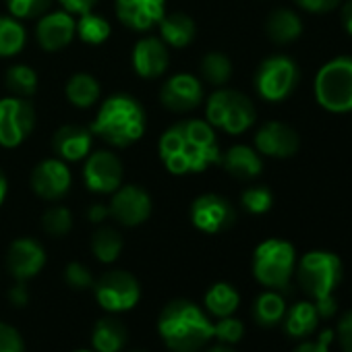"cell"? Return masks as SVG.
I'll list each match as a JSON object with an SVG mask.
<instances>
[{"label": "cell", "instance_id": "f907efd6", "mask_svg": "<svg viewBox=\"0 0 352 352\" xmlns=\"http://www.w3.org/2000/svg\"><path fill=\"white\" fill-rule=\"evenodd\" d=\"M75 352H89V350H75Z\"/></svg>", "mask_w": 352, "mask_h": 352}, {"label": "cell", "instance_id": "4dcf8cb0", "mask_svg": "<svg viewBox=\"0 0 352 352\" xmlns=\"http://www.w3.org/2000/svg\"><path fill=\"white\" fill-rule=\"evenodd\" d=\"M317 321H319V313H317L315 305H311V302H296L288 311V315H286V331L290 336L300 338V336L311 333L315 329Z\"/></svg>", "mask_w": 352, "mask_h": 352}, {"label": "cell", "instance_id": "74e56055", "mask_svg": "<svg viewBox=\"0 0 352 352\" xmlns=\"http://www.w3.org/2000/svg\"><path fill=\"white\" fill-rule=\"evenodd\" d=\"M243 323L239 319H230V317H222V321L218 325H214V336H218V340L226 342V344H234L243 338Z\"/></svg>", "mask_w": 352, "mask_h": 352}, {"label": "cell", "instance_id": "681fc988", "mask_svg": "<svg viewBox=\"0 0 352 352\" xmlns=\"http://www.w3.org/2000/svg\"><path fill=\"white\" fill-rule=\"evenodd\" d=\"M210 352H234L232 348H226V346H218V348H214V350H210Z\"/></svg>", "mask_w": 352, "mask_h": 352}, {"label": "cell", "instance_id": "1f68e13d", "mask_svg": "<svg viewBox=\"0 0 352 352\" xmlns=\"http://www.w3.org/2000/svg\"><path fill=\"white\" fill-rule=\"evenodd\" d=\"M91 251L102 263H112L122 251V239L114 228H98L91 239Z\"/></svg>", "mask_w": 352, "mask_h": 352}, {"label": "cell", "instance_id": "bcb514c9", "mask_svg": "<svg viewBox=\"0 0 352 352\" xmlns=\"http://www.w3.org/2000/svg\"><path fill=\"white\" fill-rule=\"evenodd\" d=\"M106 216H110V210L104 208L102 204H96V206L89 208V220H91V222H102Z\"/></svg>", "mask_w": 352, "mask_h": 352}, {"label": "cell", "instance_id": "5b68a950", "mask_svg": "<svg viewBox=\"0 0 352 352\" xmlns=\"http://www.w3.org/2000/svg\"><path fill=\"white\" fill-rule=\"evenodd\" d=\"M315 98L329 112H352V58L340 56L323 65L315 77Z\"/></svg>", "mask_w": 352, "mask_h": 352}, {"label": "cell", "instance_id": "c3c4849f", "mask_svg": "<svg viewBox=\"0 0 352 352\" xmlns=\"http://www.w3.org/2000/svg\"><path fill=\"white\" fill-rule=\"evenodd\" d=\"M7 193H9V183H7V176L3 174V170H0V206L5 204Z\"/></svg>", "mask_w": 352, "mask_h": 352}, {"label": "cell", "instance_id": "ba28073f", "mask_svg": "<svg viewBox=\"0 0 352 352\" xmlns=\"http://www.w3.org/2000/svg\"><path fill=\"white\" fill-rule=\"evenodd\" d=\"M298 83L296 63L288 56H270L265 58L255 73L257 94L265 102L286 100Z\"/></svg>", "mask_w": 352, "mask_h": 352}, {"label": "cell", "instance_id": "d6a6232c", "mask_svg": "<svg viewBox=\"0 0 352 352\" xmlns=\"http://www.w3.org/2000/svg\"><path fill=\"white\" fill-rule=\"evenodd\" d=\"M201 75L212 85H224L232 77V65L222 52H208L201 58Z\"/></svg>", "mask_w": 352, "mask_h": 352}, {"label": "cell", "instance_id": "e575fe53", "mask_svg": "<svg viewBox=\"0 0 352 352\" xmlns=\"http://www.w3.org/2000/svg\"><path fill=\"white\" fill-rule=\"evenodd\" d=\"M52 0H7V9L15 19H40L48 13Z\"/></svg>", "mask_w": 352, "mask_h": 352}, {"label": "cell", "instance_id": "277c9868", "mask_svg": "<svg viewBox=\"0 0 352 352\" xmlns=\"http://www.w3.org/2000/svg\"><path fill=\"white\" fill-rule=\"evenodd\" d=\"M206 118L214 129L228 135H241L255 122V106L241 91L218 89L206 104Z\"/></svg>", "mask_w": 352, "mask_h": 352}, {"label": "cell", "instance_id": "ac0fdd59", "mask_svg": "<svg viewBox=\"0 0 352 352\" xmlns=\"http://www.w3.org/2000/svg\"><path fill=\"white\" fill-rule=\"evenodd\" d=\"M133 69L143 79H155L166 73L170 65L168 46L160 38H141L133 46Z\"/></svg>", "mask_w": 352, "mask_h": 352}, {"label": "cell", "instance_id": "30bf717a", "mask_svg": "<svg viewBox=\"0 0 352 352\" xmlns=\"http://www.w3.org/2000/svg\"><path fill=\"white\" fill-rule=\"evenodd\" d=\"M139 282L122 270L104 274L96 284V298L108 311H129L139 300Z\"/></svg>", "mask_w": 352, "mask_h": 352}, {"label": "cell", "instance_id": "7dc6e473", "mask_svg": "<svg viewBox=\"0 0 352 352\" xmlns=\"http://www.w3.org/2000/svg\"><path fill=\"white\" fill-rule=\"evenodd\" d=\"M342 23H344V30L352 36V0L342 7Z\"/></svg>", "mask_w": 352, "mask_h": 352}, {"label": "cell", "instance_id": "f546056e", "mask_svg": "<svg viewBox=\"0 0 352 352\" xmlns=\"http://www.w3.org/2000/svg\"><path fill=\"white\" fill-rule=\"evenodd\" d=\"M7 89L17 98H30L38 91V73L30 65H13L5 75Z\"/></svg>", "mask_w": 352, "mask_h": 352}, {"label": "cell", "instance_id": "f6af8a7d", "mask_svg": "<svg viewBox=\"0 0 352 352\" xmlns=\"http://www.w3.org/2000/svg\"><path fill=\"white\" fill-rule=\"evenodd\" d=\"M28 298H30V296H28V288H25V284L19 280V284L11 288V300H13V305H19V307H21V305L28 302Z\"/></svg>", "mask_w": 352, "mask_h": 352}, {"label": "cell", "instance_id": "816d5d0a", "mask_svg": "<svg viewBox=\"0 0 352 352\" xmlns=\"http://www.w3.org/2000/svg\"><path fill=\"white\" fill-rule=\"evenodd\" d=\"M135 352H141V350H135Z\"/></svg>", "mask_w": 352, "mask_h": 352}, {"label": "cell", "instance_id": "603a6c76", "mask_svg": "<svg viewBox=\"0 0 352 352\" xmlns=\"http://www.w3.org/2000/svg\"><path fill=\"white\" fill-rule=\"evenodd\" d=\"M160 34H162V42L166 46L172 48H185L195 40L197 28L195 21L185 15V13H168L162 17V21L157 23Z\"/></svg>", "mask_w": 352, "mask_h": 352}, {"label": "cell", "instance_id": "d6986e66", "mask_svg": "<svg viewBox=\"0 0 352 352\" xmlns=\"http://www.w3.org/2000/svg\"><path fill=\"white\" fill-rule=\"evenodd\" d=\"M46 263V251L34 239H17L7 253V267L17 280H30Z\"/></svg>", "mask_w": 352, "mask_h": 352}, {"label": "cell", "instance_id": "484cf974", "mask_svg": "<svg viewBox=\"0 0 352 352\" xmlns=\"http://www.w3.org/2000/svg\"><path fill=\"white\" fill-rule=\"evenodd\" d=\"M91 342L96 352H118L126 342V329L120 321L104 317L96 323Z\"/></svg>", "mask_w": 352, "mask_h": 352}, {"label": "cell", "instance_id": "3957f363", "mask_svg": "<svg viewBox=\"0 0 352 352\" xmlns=\"http://www.w3.org/2000/svg\"><path fill=\"white\" fill-rule=\"evenodd\" d=\"M145 129L147 120L143 106L126 94L110 96L91 122V133L114 147L133 145L145 135Z\"/></svg>", "mask_w": 352, "mask_h": 352}, {"label": "cell", "instance_id": "4316f807", "mask_svg": "<svg viewBox=\"0 0 352 352\" xmlns=\"http://www.w3.org/2000/svg\"><path fill=\"white\" fill-rule=\"evenodd\" d=\"M112 34V28L104 15H98L94 11L79 15L77 19V38L89 46H100L104 44Z\"/></svg>", "mask_w": 352, "mask_h": 352}, {"label": "cell", "instance_id": "6da1fadb", "mask_svg": "<svg viewBox=\"0 0 352 352\" xmlns=\"http://www.w3.org/2000/svg\"><path fill=\"white\" fill-rule=\"evenodd\" d=\"M157 153L164 168L176 176L206 172L222 157L216 131L208 120H181L172 124L162 133Z\"/></svg>", "mask_w": 352, "mask_h": 352}, {"label": "cell", "instance_id": "d4e9b609", "mask_svg": "<svg viewBox=\"0 0 352 352\" xmlns=\"http://www.w3.org/2000/svg\"><path fill=\"white\" fill-rule=\"evenodd\" d=\"M65 94L69 98V102L77 108H91L100 96H102V87L98 83L96 77L87 75V73H77L67 81Z\"/></svg>", "mask_w": 352, "mask_h": 352}, {"label": "cell", "instance_id": "83f0119b", "mask_svg": "<svg viewBox=\"0 0 352 352\" xmlns=\"http://www.w3.org/2000/svg\"><path fill=\"white\" fill-rule=\"evenodd\" d=\"M25 30L15 17L0 15V58L15 56L25 46Z\"/></svg>", "mask_w": 352, "mask_h": 352}, {"label": "cell", "instance_id": "52a82bcc", "mask_svg": "<svg viewBox=\"0 0 352 352\" xmlns=\"http://www.w3.org/2000/svg\"><path fill=\"white\" fill-rule=\"evenodd\" d=\"M340 280H342V261L338 259V255L327 251H313L300 259L298 282L302 290L309 292L315 300L331 296Z\"/></svg>", "mask_w": 352, "mask_h": 352}, {"label": "cell", "instance_id": "2e32d148", "mask_svg": "<svg viewBox=\"0 0 352 352\" xmlns=\"http://www.w3.org/2000/svg\"><path fill=\"white\" fill-rule=\"evenodd\" d=\"M75 36H77V21L65 9L42 15L36 25L38 44L46 52H58L67 48L75 40Z\"/></svg>", "mask_w": 352, "mask_h": 352}, {"label": "cell", "instance_id": "ab89813d", "mask_svg": "<svg viewBox=\"0 0 352 352\" xmlns=\"http://www.w3.org/2000/svg\"><path fill=\"white\" fill-rule=\"evenodd\" d=\"M65 278H67V282H69L73 288H87V286L94 284V278H91L89 270H87L85 265L77 263V261H73V263L67 265Z\"/></svg>", "mask_w": 352, "mask_h": 352}, {"label": "cell", "instance_id": "ee69618b", "mask_svg": "<svg viewBox=\"0 0 352 352\" xmlns=\"http://www.w3.org/2000/svg\"><path fill=\"white\" fill-rule=\"evenodd\" d=\"M338 333H340V342L344 352H352V313H348L340 325H338Z\"/></svg>", "mask_w": 352, "mask_h": 352}, {"label": "cell", "instance_id": "44dd1931", "mask_svg": "<svg viewBox=\"0 0 352 352\" xmlns=\"http://www.w3.org/2000/svg\"><path fill=\"white\" fill-rule=\"evenodd\" d=\"M94 133L79 124H65L52 137V149L63 162H81L91 153Z\"/></svg>", "mask_w": 352, "mask_h": 352}, {"label": "cell", "instance_id": "ffe728a7", "mask_svg": "<svg viewBox=\"0 0 352 352\" xmlns=\"http://www.w3.org/2000/svg\"><path fill=\"white\" fill-rule=\"evenodd\" d=\"M255 145L263 155L290 157L298 151V135L284 122H265L255 135Z\"/></svg>", "mask_w": 352, "mask_h": 352}, {"label": "cell", "instance_id": "f1b7e54d", "mask_svg": "<svg viewBox=\"0 0 352 352\" xmlns=\"http://www.w3.org/2000/svg\"><path fill=\"white\" fill-rule=\"evenodd\" d=\"M206 307L210 309V313H214L218 317H230L239 307V292L230 284L218 282L208 290Z\"/></svg>", "mask_w": 352, "mask_h": 352}, {"label": "cell", "instance_id": "8d00e7d4", "mask_svg": "<svg viewBox=\"0 0 352 352\" xmlns=\"http://www.w3.org/2000/svg\"><path fill=\"white\" fill-rule=\"evenodd\" d=\"M241 201L249 214H265L272 208L274 197H272L270 189H265V187H251L243 193Z\"/></svg>", "mask_w": 352, "mask_h": 352}, {"label": "cell", "instance_id": "9a60e30c", "mask_svg": "<svg viewBox=\"0 0 352 352\" xmlns=\"http://www.w3.org/2000/svg\"><path fill=\"white\" fill-rule=\"evenodd\" d=\"M160 100L172 112H189L201 104L204 85L191 73H176L162 85Z\"/></svg>", "mask_w": 352, "mask_h": 352}, {"label": "cell", "instance_id": "4fadbf2b", "mask_svg": "<svg viewBox=\"0 0 352 352\" xmlns=\"http://www.w3.org/2000/svg\"><path fill=\"white\" fill-rule=\"evenodd\" d=\"M108 210L122 226H139L151 214V197L139 185H120L112 193Z\"/></svg>", "mask_w": 352, "mask_h": 352}, {"label": "cell", "instance_id": "5bb4252c", "mask_svg": "<svg viewBox=\"0 0 352 352\" xmlns=\"http://www.w3.org/2000/svg\"><path fill=\"white\" fill-rule=\"evenodd\" d=\"M71 170L58 157L42 160L32 172V189L46 201H58L71 191Z\"/></svg>", "mask_w": 352, "mask_h": 352}, {"label": "cell", "instance_id": "7402d4cb", "mask_svg": "<svg viewBox=\"0 0 352 352\" xmlns=\"http://www.w3.org/2000/svg\"><path fill=\"white\" fill-rule=\"evenodd\" d=\"M220 162L224 164L226 172H230L232 176L241 181H251L255 176L261 174V168H263V162L259 157V153L255 149H251L249 145H234L230 147L222 157Z\"/></svg>", "mask_w": 352, "mask_h": 352}, {"label": "cell", "instance_id": "60d3db41", "mask_svg": "<svg viewBox=\"0 0 352 352\" xmlns=\"http://www.w3.org/2000/svg\"><path fill=\"white\" fill-rule=\"evenodd\" d=\"M60 7L71 15H83L96 9L98 0H58Z\"/></svg>", "mask_w": 352, "mask_h": 352}, {"label": "cell", "instance_id": "cb8c5ba5", "mask_svg": "<svg viewBox=\"0 0 352 352\" xmlns=\"http://www.w3.org/2000/svg\"><path fill=\"white\" fill-rule=\"evenodd\" d=\"M302 34V23L296 13L288 9H278L267 19V36L276 44H290Z\"/></svg>", "mask_w": 352, "mask_h": 352}, {"label": "cell", "instance_id": "7bdbcfd3", "mask_svg": "<svg viewBox=\"0 0 352 352\" xmlns=\"http://www.w3.org/2000/svg\"><path fill=\"white\" fill-rule=\"evenodd\" d=\"M298 7H302L305 11H311V13H325V11H331L336 9L342 0H296Z\"/></svg>", "mask_w": 352, "mask_h": 352}, {"label": "cell", "instance_id": "7c38bea8", "mask_svg": "<svg viewBox=\"0 0 352 352\" xmlns=\"http://www.w3.org/2000/svg\"><path fill=\"white\" fill-rule=\"evenodd\" d=\"M236 220V212L230 201L216 193L199 195L191 206V222L206 234H218L228 230Z\"/></svg>", "mask_w": 352, "mask_h": 352}, {"label": "cell", "instance_id": "7a4b0ae2", "mask_svg": "<svg viewBox=\"0 0 352 352\" xmlns=\"http://www.w3.org/2000/svg\"><path fill=\"white\" fill-rule=\"evenodd\" d=\"M160 336L174 352H195L214 336V325L191 300H172L160 315Z\"/></svg>", "mask_w": 352, "mask_h": 352}, {"label": "cell", "instance_id": "8992f818", "mask_svg": "<svg viewBox=\"0 0 352 352\" xmlns=\"http://www.w3.org/2000/svg\"><path fill=\"white\" fill-rule=\"evenodd\" d=\"M294 247L280 239H270L255 249L253 274L267 288H288L294 270Z\"/></svg>", "mask_w": 352, "mask_h": 352}, {"label": "cell", "instance_id": "9c48e42d", "mask_svg": "<svg viewBox=\"0 0 352 352\" xmlns=\"http://www.w3.org/2000/svg\"><path fill=\"white\" fill-rule=\"evenodd\" d=\"M36 126V110L25 98L9 96L0 100V145L19 147Z\"/></svg>", "mask_w": 352, "mask_h": 352}, {"label": "cell", "instance_id": "836d02e7", "mask_svg": "<svg viewBox=\"0 0 352 352\" xmlns=\"http://www.w3.org/2000/svg\"><path fill=\"white\" fill-rule=\"evenodd\" d=\"M284 298L276 292H265L255 300V319L265 327L278 323L284 317Z\"/></svg>", "mask_w": 352, "mask_h": 352}, {"label": "cell", "instance_id": "b9f144b4", "mask_svg": "<svg viewBox=\"0 0 352 352\" xmlns=\"http://www.w3.org/2000/svg\"><path fill=\"white\" fill-rule=\"evenodd\" d=\"M331 338H333V331H323L319 336L317 342H305L300 344L294 352H329V344H331Z\"/></svg>", "mask_w": 352, "mask_h": 352}, {"label": "cell", "instance_id": "8fae6325", "mask_svg": "<svg viewBox=\"0 0 352 352\" xmlns=\"http://www.w3.org/2000/svg\"><path fill=\"white\" fill-rule=\"evenodd\" d=\"M83 181L94 193H114L122 185V162L116 153L100 149L85 157Z\"/></svg>", "mask_w": 352, "mask_h": 352}, {"label": "cell", "instance_id": "f35d334b", "mask_svg": "<svg viewBox=\"0 0 352 352\" xmlns=\"http://www.w3.org/2000/svg\"><path fill=\"white\" fill-rule=\"evenodd\" d=\"M0 352H23L21 333L9 323H0Z\"/></svg>", "mask_w": 352, "mask_h": 352}, {"label": "cell", "instance_id": "e0dca14e", "mask_svg": "<svg viewBox=\"0 0 352 352\" xmlns=\"http://www.w3.org/2000/svg\"><path fill=\"white\" fill-rule=\"evenodd\" d=\"M116 15L129 30L147 32L166 15V0H116Z\"/></svg>", "mask_w": 352, "mask_h": 352}, {"label": "cell", "instance_id": "d590c367", "mask_svg": "<svg viewBox=\"0 0 352 352\" xmlns=\"http://www.w3.org/2000/svg\"><path fill=\"white\" fill-rule=\"evenodd\" d=\"M42 224H44V230L52 236H65L71 226H73V214L63 208V206H56V208H50L44 218H42Z\"/></svg>", "mask_w": 352, "mask_h": 352}]
</instances>
